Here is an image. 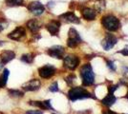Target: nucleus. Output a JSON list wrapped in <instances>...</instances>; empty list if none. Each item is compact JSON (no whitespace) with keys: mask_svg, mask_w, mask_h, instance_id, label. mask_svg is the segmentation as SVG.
<instances>
[{"mask_svg":"<svg viewBox=\"0 0 128 114\" xmlns=\"http://www.w3.org/2000/svg\"><path fill=\"white\" fill-rule=\"evenodd\" d=\"M25 114H43V112L39 110H28Z\"/></svg>","mask_w":128,"mask_h":114,"instance_id":"nucleus-27","label":"nucleus"},{"mask_svg":"<svg viewBox=\"0 0 128 114\" xmlns=\"http://www.w3.org/2000/svg\"><path fill=\"white\" fill-rule=\"evenodd\" d=\"M16 57V52L12 50H3L0 54V70L7 63L11 62Z\"/></svg>","mask_w":128,"mask_h":114,"instance_id":"nucleus-10","label":"nucleus"},{"mask_svg":"<svg viewBox=\"0 0 128 114\" xmlns=\"http://www.w3.org/2000/svg\"><path fill=\"white\" fill-rule=\"evenodd\" d=\"M41 86V83L38 79H32L29 82L25 83L22 86V89H24L25 91H34L39 89V87Z\"/></svg>","mask_w":128,"mask_h":114,"instance_id":"nucleus-12","label":"nucleus"},{"mask_svg":"<svg viewBox=\"0 0 128 114\" xmlns=\"http://www.w3.org/2000/svg\"><path fill=\"white\" fill-rule=\"evenodd\" d=\"M21 61L24 62V63H27V64H31L34 61V55L31 54V53H27V54L22 55Z\"/></svg>","mask_w":128,"mask_h":114,"instance_id":"nucleus-21","label":"nucleus"},{"mask_svg":"<svg viewBox=\"0 0 128 114\" xmlns=\"http://www.w3.org/2000/svg\"><path fill=\"white\" fill-rule=\"evenodd\" d=\"M24 4V0H6V5L9 7H18Z\"/></svg>","mask_w":128,"mask_h":114,"instance_id":"nucleus-19","label":"nucleus"},{"mask_svg":"<svg viewBox=\"0 0 128 114\" xmlns=\"http://www.w3.org/2000/svg\"><path fill=\"white\" fill-rule=\"evenodd\" d=\"M68 97L71 101H76V100H82L87 98H93L96 99L94 95H92L89 91H87L85 88L80 87H76L71 88L68 92Z\"/></svg>","mask_w":128,"mask_h":114,"instance_id":"nucleus-1","label":"nucleus"},{"mask_svg":"<svg viewBox=\"0 0 128 114\" xmlns=\"http://www.w3.org/2000/svg\"><path fill=\"white\" fill-rule=\"evenodd\" d=\"M56 71V69L52 65H46L41 67L40 69H38V73L41 78H44V79H48V78H51L53 75H54Z\"/></svg>","mask_w":128,"mask_h":114,"instance_id":"nucleus-6","label":"nucleus"},{"mask_svg":"<svg viewBox=\"0 0 128 114\" xmlns=\"http://www.w3.org/2000/svg\"><path fill=\"white\" fill-rule=\"evenodd\" d=\"M8 25H9V23L5 18H0V32L4 31L6 28L8 27Z\"/></svg>","mask_w":128,"mask_h":114,"instance_id":"nucleus-22","label":"nucleus"},{"mask_svg":"<svg viewBox=\"0 0 128 114\" xmlns=\"http://www.w3.org/2000/svg\"><path fill=\"white\" fill-rule=\"evenodd\" d=\"M6 84H7V82L3 79V77H0V88H2V87H5Z\"/></svg>","mask_w":128,"mask_h":114,"instance_id":"nucleus-29","label":"nucleus"},{"mask_svg":"<svg viewBox=\"0 0 128 114\" xmlns=\"http://www.w3.org/2000/svg\"><path fill=\"white\" fill-rule=\"evenodd\" d=\"M80 75L82 78L83 86H91L95 82V73L93 71V68L90 64H85L80 70Z\"/></svg>","mask_w":128,"mask_h":114,"instance_id":"nucleus-2","label":"nucleus"},{"mask_svg":"<svg viewBox=\"0 0 128 114\" xmlns=\"http://www.w3.org/2000/svg\"><path fill=\"white\" fill-rule=\"evenodd\" d=\"M75 79H76V76L74 75V74H73V75L71 74V75L68 76V77H67V78H66L65 80H66V83H67L68 85H72V84H73V82H74V80H75Z\"/></svg>","mask_w":128,"mask_h":114,"instance_id":"nucleus-24","label":"nucleus"},{"mask_svg":"<svg viewBox=\"0 0 128 114\" xmlns=\"http://www.w3.org/2000/svg\"><path fill=\"white\" fill-rule=\"evenodd\" d=\"M116 101H117V98L114 96V93L109 92L106 97L103 98L102 100V105H104L106 107H111V106H113L114 104L116 103Z\"/></svg>","mask_w":128,"mask_h":114,"instance_id":"nucleus-18","label":"nucleus"},{"mask_svg":"<svg viewBox=\"0 0 128 114\" xmlns=\"http://www.w3.org/2000/svg\"><path fill=\"white\" fill-rule=\"evenodd\" d=\"M81 14H82V17L87 21H92L96 16V11L90 8H83L81 10Z\"/></svg>","mask_w":128,"mask_h":114,"instance_id":"nucleus-15","label":"nucleus"},{"mask_svg":"<svg viewBox=\"0 0 128 114\" xmlns=\"http://www.w3.org/2000/svg\"><path fill=\"white\" fill-rule=\"evenodd\" d=\"M27 27L32 33H36L40 30V24L38 23V20L32 19V20L27 22Z\"/></svg>","mask_w":128,"mask_h":114,"instance_id":"nucleus-17","label":"nucleus"},{"mask_svg":"<svg viewBox=\"0 0 128 114\" xmlns=\"http://www.w3.org/2000/svg\"><path fill=\"white\" fill-rule=\"evenodd\" d=\"M28 10L34 15H41L45 11V7L39 1H34L29 4Z\"/></svg>","mask_w":128,"mask_h":114,"instance_id":"nucleus-9","label":"nucleus"},{"mask_svg":"<svg viewBox=\"0 0 128 114\" xmlns=\"http://www.w3.org/2000/svg\"><path fill=\"white\" fill-rule=\"evenodd\" d=\"M117 42H118V39L115 35L110 34V33H107L106 36L102 41V46L105 50H109V49H112L113 47L117 44Z\"/></svg>","mask_w":128,"mask_h":114,"instance_id":"nucleus-7","label":"nucleus"},{"mask_svg":"<svg viewBox=\"0 0 128 114\" xmlns=\"http://www.w3.org/2000/svg\"><path fill=\"white\" fill-rule=\"evenodd\" d=\"M49 89H50V91H52V92H58V91L59 90L58 85V82H54L53 84L50 86Z\"/></svg>","mask_w":128,"mask_h":114,"instance_id":"nucleus-23","label":"nucleus"},{"mask_svg":"<svg viewBox=\"0 0 128 114\" xmlns=\"http://www.w3.org/2000/svg\"><path fill=\"white\" fill-rule=\"evenodd\" d=\"M9 75H10V71H9L8 69H5V70L3 71V74H2V77H3V79H4L6 82H8V78H9Z\"/></svg>","mask_w":128,"mask_h":114,"instance_id":"nucleus-25","label":"nucleus"},{"mask_svg":"<svg viewBox=\"0 0 128 114\" xmlns=\"http://www.w3.org/2000/svg\"><path fill=\"white\" fill-rule=\"evenodd\" d=\"M60 22L58 20H52L46 25V29L48 30V32L51 33V35H58L60 29Z\"/></svg>","mask_w":128,"mask_h":114,"instance_id":"nucleus-13","label":"nucleus"},{"mask_svg":"<svg viewBox=\"0 0 128 114\" xmlns=\"http://www.w3.org/2000/svg\"><path fill=\"white\" fill-rule=\"evenodd\" d=\"M102 114H118V113H116V112H114V111H112V110H109V109H108V110H105Z\"/></svg>","mask_w":128,"mask_h":114,"instance_id":"nucleus-31","label":"nucleus"},{"mask_svg":"<svg viewBox=\"0 0 128 114\" xmlns=\"http://www.w3.org/2000/svg\"><path fill=\"white\" fill-rule=\"evenodd\" d=\"M47 53H48L51 57H53V58L61 59V58H63L64 49H63V47H61V46H54V47L50 48V49L47 50Z\"/></svg>","mask_w":128,"mask_h":114,"instance_id":"nucleus-11","label":"nucleus"},{"mask_svg":"<svg viewBox=\"0 0 128 114\" xmlns=\"http://www.w3.org/2000/svg\"><path fill=\"white\" fill-rule=\"evenodd\" d=\"M107 67H108L111 71H116V66H115V64L113 63L112 61H107Z\"/></svg>","mask_w":128,"mask_h":114,"instance_id":"nucleus-26","label":"nucleus"},{"mask_svg":"<svg viewBox=\"0 0 128 114\" xmlns=\"http://www.w3.org/2000/svg\"><path fill=\"white\" fill-rule=\"evenodd\" d=\"M25 36H26V31L21 26H18L12 33L8 34V37L12 40H14V41H20L22 38L25 37Z\"/></svg>","mask_w":128,"mask_h":114,"instance_id":"nucleus-8","label":"nucleus"},{"mask_svg":"<svg viewBox=\"0 0 128 114\" xmlns=\"http://www.w3.org/2000/svg\"><path fill=\"white\" fill-rule=\"evenodd\" d=\"M102 24L106 30L110 31V32H116L120 28V20L116 16L111 15V14H108V15L102 17Z\"/></svg>","mask_w":128,"mask_h":114,"instance_id":"nucleus-3","label":"nucleus"},{"mask_svg":"<svg viewBox=\"0 0 128 114\" xmlns=\"http://www.w3.org/2000/svg\"><path fill=\"white\" fill-rule=\"evenodd\" d=\"M30 105L38 107L41 109H54L53 107L51 106V101L47 100V101H30L29 102Z\"/></svg>","mask_w":128,"mask_h":114,"instance_id":"nucleus-16","label":"nucleus"},{"mask_svg":"<svg viewBox=\"0 0 128 114\" xmlns=\"http://www.w3.org/2000/svg\"><path fill=\"white\" fill-rule=\"evenodd\" d=\"M78 64H80V58L76 55H67L66 57H64L63 65L68 70L74 71L78 68Z\"/></svg>","mask_w":128,"mask_h":114,"instance_id":"nucleus-5","label":"nucleus"},{"mask_svg":"<svg viewBox=\"0 0 128 114\" xmlns=\"http://www.w3.org/2000/svg\"><path fill=\"white\" fill-rule=\"evenodd\" d=\"M69 38L67 40V46L69 48H76L80 43L82 42L81 38H80V33L76 32V30L74 28H71L69 31Z\"/></svg>","mask_w":128,"mask_h":114,"instance_id":"nucleus-4","label":"nucleus"},{"mask_svg":"<svg viewBox=\"0 0 128 114\" xmlns=\"http://www.w3.org/2000/svg\"><path fill=\"white\" fill-rule=\"evenodd\" d=\"M120 53H122V55H124V56H128V47H125L123 49H122L120 51H118Z\"/></svg>","mask_w":128,"mask_h":114,"instance_id":"nucleus-28","label":"nucleus"},{"mask_svg":"<svg viewBox=\"0 0 128 114\" xmlns=\"http://www.w3.org/2000/svg\"><path fill=\"white\" fill-rule=\"evenodd\" d=\"M59 18L64 20L65 22H68V23H74V24H78L80 23L78 17L76 16L75 13L74 12H71V11L65 12L63 14L59 15Z\"/></svg>","mask_w":128,"mask_h":114,"instance_id":"nucleus-14","label":"nucleus"},{"mask_svg":"<svg viewBox=\"0 0 128 114\" xmlns=\"http://www.w3.org/2000/svg\"><path fill=\"white\" fill-rule=\"evenodd\" d=\"M8 92L10 94L11 97H14V98H20L24 96V92L21 91V90H18V89H9Z\"/></svg>","mask_w":128,"mask_h":114,"instance_id":"nucleus-20","label":"nucleus"},{"mask_svg":"<svg viewBox=\"0 0 128 114\" xmlns=\"http://www.w3.org/2000/svg\"><path fill=\"white\" fill-rule=\"evenodd\" d=\"M118 88V86H111V87H108V90H109V92H112L114 93L115 92V90Z\"/></svg>","mask_w":128,"mask_h":114,"instance_id":"nucleus-30","label":"nucleus"}]
</instances>
